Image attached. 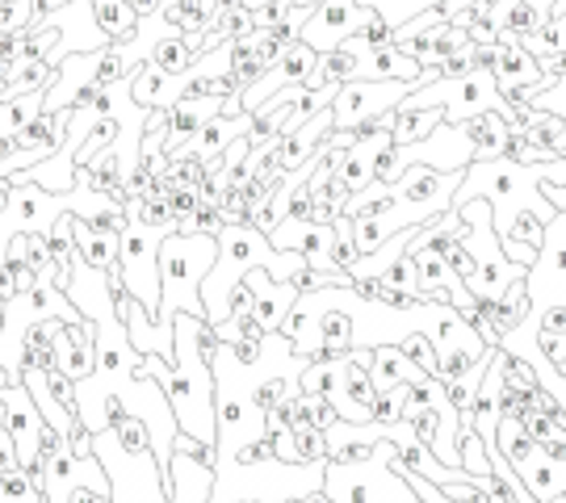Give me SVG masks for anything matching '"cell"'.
<instances>
[{
    "mask_svg": "<svg viewBox=\"0 0 566 503\" xmlns=\"http://www.w3.org/2000/svg\"><path fill=\"white\" fill-rule=\"evenodd\" d=\"M13 198H18V181L13 177H0V214L13 206Z\"/></svg>",
    "mask_w": 566,
    "mask_h": 503,
    "instance_id": "d6a6232c",
    "label": "cell"
},
{
    "mask_svg": "<svg viewBox=\"0 0 566 503\" xmlns=\"http://www.w3.org/2000/svg\"><path fill=\"white\" fill-rule=\"evenodd\" d=\"M507 126L512 122L500 118L495 109H486V114H474V118H465L462 122V135L465 143H470V151L474 156H500V147H504V135H507Z\"/></svg>",
    "mask_w": 566,
    "mask_h": 503,
    "instance_id": "4fadbf2b",
    "label": "cell"
},
{
    "mask_svg": "<svg viewBox=\"0 0 566 503\" xmlns=\"http://www.w3.org/2000/svg\"><path fill=\"white\" fill-rule=\"evenodd\" d=\"M537 332H558V336H563L566 332V302H549L542 323H537Z\"/></svg>",
    "mask_w": 566,
    "mask_h": 503,
    "instance_id": "f546056e",
    "label": "cell"
},
{
    "mask_svg": "<svg viewBox=\"0 0 566 503\" xmlns=\"http://www.w3.org/2000/svg\"><path fill=\"white\" fill-rule=\"evenodd\" d=\"M243 282L252 285V294H256V323H261L264 332H282L285 315L294 311V302H298V290L290 282H273L264 269H252Z\"/></svg>",
    "mask_w": 566,
    "mask_h": 503,
    "instance_id": "8992f818",
    "label": "cell"
},
{
    "mask_svg": "<svg viewBox=\"0 0 566 503\" xmlns=\"http://www.w3.org/2000/svg\"><path fill=\"white\" fill-rule=\"evenodd\" d=\"M411 84L403 81H353L340 84V93L332 101V118H336V130H357L361 122L382 118L390 109H399V101H407Z\"/></svg>",
    "mask_w": 566,
    "mask_h": 503,
    "instance_id": "3957f363",
    "label": "cell"
},
{
    "mask_svg": "<svg viewBox=\"0 0 566 503\" xmlns=\"http://www.w3.org/2000/svg\"><path fill=\"white\" fill-rule=\"evenodd\" d=\"M546 227H549V222H542L533 210H521L504 240L521 243V248H528V252H542V248H546Z\"/></svg>",
    "mask_w": 566,
    "mask_h": 503,
    "instance_id": "44dd1931",
    "label": "cell"
},
{
    "mask_svg": "<svg viewBox=\"0 0 566 503\" xmlns=\"http://www.w3.org/2000/svg\"><path fill=\"white\" fill-rule=\"evenodd\" d=\"M303 503H332V495L327 491H311V495H303Z\"/></svg>",
    "mask_w": 566,
    "mask_h": 503,
    "instance_id": "e575fe53",
    "label": "cell"
},
{
    "mask_svg": "<svg viewBox=\"0 0 566 503\" xmlns=\"http://www.w3.org/2000/svg\"><path fill=\"white\" fill-rule=\"evenodd\" d=\"M160 243H164L160 231H151L147 222H139L135 214H126L118 269H122L126 290L147 306L151 319H160Z\"/></svg>",
    "mask_w": 566,
    "mask_h": 503,
    "instance_id": "7a4b0ae2",
    "label": "cell"
},
{
    "mask_svg": "<svg viewBox=\"0 0 566 503\" xmlns=\"http://www.w3.org/2000/svg\"><path fill=\"white\" fill-rule=\"evenodd\" d=\"M147 63H156L160 72H168V76H185V72H193V63H198V55L185 46V39L172 30V34H164L156 46H151V60Z\"/></svg>",
    "mask_w": 566,
    "mask_h": 503,
    "instance_id": "2e32d148",
    "label": "cell"
},
{
    "mask_svg": "<svg viewBox=\"0 0 566 503\" xmlns=\"http://www.w3.org/2000/svg\"><path fill=\"white\" fill-rule=\"evenodd\" d=\"M168 210H172V214H177V219H189V214H198V206H202V198H198V189H172V193H168Z\"/></svg>",
    "mask_w": 566,
    "mask_h": 503,
    "instance_id": "4316f807",
    "label": "cell"
},
{
    "mask_svg": "<svg viewBox=\"0 0 566 503\" xmlns=\"http://www.w3.org/2000/svg\"><path fill=\"white\" fill-rule=\"evenodd\" d=\"M521 479H525V486L537 495L542 503H549V500H558L563 495V486H566V470L563 465H554L546 458V453H537L533 462L521 470Z\"/></svg>",
    "mask_w": 566,
    "mask_h": 503,
    "instance_id": "5bb4252c",
    "label": "cell"
},
{
    "mask_svg": "<svg viewBox=\"0 0 566 503\" xmlns=\"http://www.w3.org/2000/svg\"><path fill=\"white\" fill-rule=\"evenodd\" d=\"M386 282L399 285V290H411V294H420V264H416V256H403V261L386 273Z\"/></svg>",
    "mask_w": 566,
    "mask_h": 503,
    "instance_id": "484cf974",
    "label": "cell"
},
{
    "mask_svg": "<svg viewBox=\"0 0 566 503\" xmlns=\"http://www.w3.org/2000/svg\"><path fill=\"white\" fill-rule=\"evenodd\" d=\"M470 67H474V72H491V76H495V67H500V42L470 46Z\"/></svg>",
    "mask_w": 566,
    "mask_h": 503,
    "instance_id": "f1b7e54d",
    "label": "cell"
},
{
    "mask_svg": "<svg viewBox=\"0 0 566 503\" xmlns=\"http://www.w3.org/2000/svg\"><path fill=\"white\" fill-rule=\"evenodd\" d=\"M0 332H4V298H0Z\"/></svg>",
    "mask_w": 566,
    "mask_h": 503,
    "instance_id": "d590c367",
    "label": "cell"
},
{
    "mask_svg": "<svg viewBox=\"0 0 566 503\" xmlns=\"http://www.w3.org/2000/svg\"><path fill=\"white\" fill-rule=\"evenodd\" d=\"M172 458H189V462L206 465V470H219V441H202V437L177 432V441H172Z\"/></svg>",
    "mask_w": 566,
    "mask_h": 503,
    "instance_id": "ffe728a7",
    "label": "cell"
},
{
    "mask_svg": "<svg viewBox=\"0 0 566 503\" xmlns=\"http://www.w3.org/2000/svg\"><path fill=\"white\" fill-rule=\"evenodd\" d=\"M549 76H554V81H566V51L554 63H549Z\"/></svg>",
    "mask_w": 566,
    "mask_h": 503,
    "instance_id": "836d02e7",
    "label": "cell"
},
{
    "mask_svg": "<svg viewBox=\"0 0 566 503\" xmlns=\"http://www.w3.org/2000/svg\"><path fill=\"white\" fill-rule=\"evenodd\" d=\"M374 13H378V9H369L361 0H324V4L315 9V18L303 25L298 39H303L315 55H327V51H336L340 42L357 39Z\"/></svg>",
    "mask_w": 566,
    "mask_h": 503,
    "instance_id": "277c9868",
    "label": "cell"
},
{
    "mask_svg": "<svg viewBox=\"0 0 566 503\" xmlns=\"http://www.w3.org/2000/svg\"><path fill=\"white\" fill-rule=\"evenodd\" d=\"M93 18H97L102 34L114 42V46L139 39L143 18L135 13V4H130V0H93Z\"/></svg>",
    "mask_w": 566,
    "mask_h": 503,
    "instance_id": "30bf717a",
    "label": "cell"
},
{
    "mask_svg": "<svg viewBox=\"0 0 566 503\" xmlns=\"http://www.w3.org/2000/svg\"><path fill=\"white\" fill-rule=\"evenodd\" d=\"M231 462H235V465L273 462V432H269V437H256V441H248V444H240V449H231Z\"/></svg>",
    "mask_w": 566,
    "mask_h": 503,
    "instance_id": "d4e9b609",
    "label": "cell"
},
{
    "mask_svg": "<svg viewBox=\"0 0 566 503\" xmlns=\"http://www.w3.org/2000/svg\"><path fill=\"white\" fill-rule=\"evenodd\" d=\"M446 126V109L428 105V109H395V147H416L432 139Z\"/></svg>",
    "mask_w": 566,
    "mask_h": 503,
    "instance_id": "7c38bea8",
    "label": "cell"
},
{
    "mask_svg": "<svg viewBox=\"0 0 566 503\" xmlns=\"http://www.w3.org/2000/svg\"><path fill=\"white\" fill-rule=\"evenodd\" d=\"M67 126H72V109H55V114H51V109H42L39 118L30 122L13 143H18V151L30 156V164H42V160H51V156L63 147Z\"/></svg>",
    "mask_w": 566,
    "mask_h": 503,
    "instance_id": "ba28073f",
    "label": "cell"
},
{
    "mask_svg": "<svg viewBox=\"0 0 566 503\" xmlns=\"http://www.w3.org/2000/svg\"><path fill=\"white\" fill-rule=\"evenodd\" d=\"M21 294V285H18V273L9 269V264H0V298L4 302H13Z\"/></svg>",
    "mask_w": 566,
    "mask_h": 503,
    "instance_id": "1f68e13d",
    "label": "cell"
},
{
    "mask_svg": "<svg viewBox=\"0 0 566 503\" xmlns=\"http://www.w3.org/2000/svg\"><path fill=\"white\" fill-rule=\"evenodd\" d=\"M332 264L353 277V269L361 264V248L353 240V219H336L332 222Z\"/></svg>",
    "mask_w": 566,
    "mask_h": 503,
    "instance_id": "e0dca14e",
    "label": "cell"
},
{
    "mask_svg": "<svg viewBox=\"0 0 566 503\" xmlns=\"http://www.w3.org/2000/svg\"><path fill=\"white\" fill-rule=\"evenodd\" d=\"M319 332H324V348L332 357H344L357 348V323L344 306H327L324 319H319Z\"/></svg>",
    "mask_w": 566,
    "mask_h": 503,
    "instance_id": "9a60e30c",
    "label": "cell"
},
{
    "mask_svg": "<svg viewBox=\"0 0 566 503\" xmlns=\"http://www.w3.org/2000/svg\"><path fill=\"white\" fill-rule=\"evenodd\" d=\"M219 261L214 235H164L160 243V319L156 327L177 336V315L206 319L202 282Z\"/></svg>",
    "mask_w": 566,
    "mask_h": 503,
    "instance_id": "6da1fadb",
    "label": "cell"
},
{
    "mask_svg": "<svg viewBox=\"0 0 566 503\" xmlns=\"http://www.w3.org/2000/svg\"><path fill=\"white\" fill-rule=\"evenodd\" d=\"M206 168L210 164H202V160H172V172H168V185L172 189H202V181H206Z\"/></svg>",
    "mask_w": 566,
    "mask_h": 503,
    "instance_id": "603a6c76",
    "label": "cell"
},
{
    "mask_svg": "<svg viewBox=\"0 0 566 503\" xmlns=\"http://www.w3.org/2000/svg\"><path fill=\"white\" fill-rule=\"evenodd\" d=\"M420 378H424V374L407 361L399 344H378V348H374V374H369L374 390H395L399 383H420Z\"/></svg>",
    "mask_w": 566,
    "mask_h": 503,
    "instance_id": "8fae6325",
    "label": "cell"
},
{
    "mask_svg": "<svg viewBox=\"0 0 566 503\" xmlns=\"http://www.w3.org/2000/svg\"><path fill=\"white\" fill-rule=\"evenodd\" d=\"M273 462L303 465L298 462V432H273Z\"/></svg>",
    "mask_w": 566,
    "mask_h": 503,
    "instance_id": "83f0119b",
    "label": "cell"
},
{
    "mask_svg": "<svg viewBox=\"0 0 566 503\" xmlns=\"http://www.w3.org/2000/svg\"><path fill=\"white\" fill-rule=\"evenodd\" d=\"M298 462L303 465H327V432H319V428L298 432Z\"/></svg>",
    "mask_w": 566,
    "mask_h": 503,
    "instance_id": "cb8c5ba5",
    "label": "cell"
},
{
    "mask_svg": "<svg viewBox=\"0 0 566 503\" xmlns=\"http://www.w3.org/2000/svg\"><path fill=\"white\" fill-rule=\"evenodd\" d=\"M67 222H72V243H76V252H81V261L88 264V269H114L118 264V252H122V235L118 231H97V227H88L84 219H76V214H67Z\"/></svg>",
    "mask_w": 566,
    "mask_h": 503,
    "instance_id": "9c48e42d",
    "label": "cell"
},
{
    "mask_svg": "<svg viewBox=\"0 0 566 503\" xmlns=\"http://www.w3.org/2000/svg\"><path fill=\"white\" fill-rule=\"evenodd\" d=\"M462 168L453 172H441V168H428V164H407L403 181H399V198L403 201H420V206H432V210H453V198L462 189Z\"/></svg>",
    "mask_w": 566,
    "mask_h": 503,
    "instance_id": "5b68a950",
    "label": "cell"
},
{
    "mask_svg": "<svg viewBox=\"0 0 566 503\" xmlns=\"http://www.w3.org/2000/svg\"><path fill=\"white\" fill-rule=\"evenodd\" d=\"M340 423V411H336V402L332 399H315V428L319 432H332Z\"/></svg>",
    "mask_w": 566,
    "mask_h": 503,
    "instance_id": "4dcf8cb0",
    "label": "cell"
},
{
    "mask_svg": "<svg viewBox=\"0 0 566 503\" xmlns=\"http://www.w3.org/2000/svg\"><path fill=\"white\" fill-rule=\"evenodd\" d=\"M25 256H30V269L39 273V282H51L55 285V261H51V243H46V231H30L25 235Z\"/></svg>",
    "mask_w": 566,
    "mask_h": 503,
    "instance_id": "7402d4cb",
    "label": "cell"
},
{
    "mask_svg": "<svg viewBox=\"0 0 566 503\" xmlns=\"http://www.w3.org/2000/svg\"><path fill=\"white\" fill-rule=\"evenodd\" d=\"M214 30H219L227 42H243L256 34V18H252L243 4H235V0H223V13L214 21Z\"/></svg>",
    "mask_w": 566,
    "mask_h": 503,
    "instance_id": "d6986e66",
    "label": "cell"
},
{
    "mask_svg": "<svg viewBox=\"0 0 566 503\" xmlns=\"http://www.w3.org/2000/svg\"><path fill=\"white\" fill-rule=\"evenodd\" d=\"M399 348H403V357L416 365L424 378H437V374H441V353H437V344L428 340L424 332H407L403 340H399Z\"/></svg>",
    "mask_w": 566,
    "mask_h": 503,
    "instance_id": "ac0fdd59",
    "label": "cell"
},
{
    "mask_svg": "<svg viewBox=\"0 0 566 503\" xmlns=\"http://www.w3.org/2000/svg\"><path fill=\"white\" fill-rule=\"evenodd\" d=\"M97 81V51H88V55H67L60 63V76L51 81V88L42 93V109H72L76 97H81V88Z\"/></svg>",
    "mask_w": 566,
    "mask_h": 503,
    "instance_id": "52a82bcc",
    "label": "cell"
}]
</instances>
